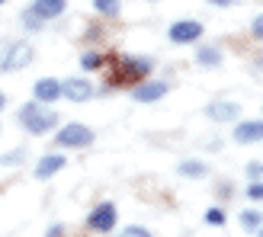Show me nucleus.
<instances>
[{
    "label": "nucleus",
    "instance_id": "8",
    "mask_svg": "<svg viewBox=\"0 0 263 237\" xmlns=\"http://www.w3.org/2000/svg\"><path fill=\"white\" fill-rule=\"evenodd\" d=\"M167 93V84L164 81H148V84H141L132 90V96H135L138 103H154V100H161Z\"/></svg>",
    "mask_w": 263,
    "mask_h": 237
},
{
    "label": "nucleus",
    "instance_id": "6",
    "mask_svg": "<svg viewBox=\"0 0 263 237\" xmlns=\"http://www.w3.org/2000/svg\"><path fill=\"white\" fill-rule=\"evenodd\" d=\"M90 93H93V87L87 81H81V77H68L61 84V96H68L71 103H84V100H90Z\"/></svg>",
    "mask_w": 263,
    "mask_h": 237
},
{
    "label": "nucleus",
    "instance_id": "7",
    "mask_svg": "<svg viewBox=\"0 0 263 237\" xmlns=\"http://www.w3.org/2000/svg\"><path fill=\"white\" fill-rule=\"evenodd\" d=\"M116 225V205L112 202H103L93 208V215H90V228L93 231H112Z\"/></svg>",
    "mask_w": 263,
    "mask_h": 237
},
{
    "label": "nucleus",
    "instance_id": "24",
    "mask_svg": "<svg viewBox=\"0 0 263 237\" xmlns=\"http://www.w3.org/2000/svg\"><path fill=\"white\" fill-rule=\"evenodd\" d=\"M20 157H23V151H13V154H4V161H0V164H13V161H20Z\"/></svg>",
    "mask_w": 263,
    "mask_h": 237
},
{
    "label": "nucleus",
    "instance_id": "25",
    "mask_svg": "<svg viewBox=\"0 0 263 237\" xmlns=\"http://www.w3.org/2000/svg\"><path fill=\"white\" fill-rule=\"evenodd\" d=\"M209 4H215V7H228L231 0H209Z\"/></svg>",
    "mask_w": 263,
    "mask_h": 237
},
{
    "label": "nucleus",
    "instance_id": "21",
    "mask_svg": "<svg viewBox=\"0 0 263 237\" xmlns=\"http://www.w3.org/2000/svg\"><path fill=\"white\" fill-rule=\"evenodd\" d=\"M122 234H125V237H151V234L144 231V228H125Z\"/></svg>",
    "mask_w": 263,
    "mask_h": 237
},
{
    "label": "nucleus",
    "instance_id": "20",
    "mask_svg": "<svg viewBox=\"0 0 263 237\" xmlns=\"http://www.w3.org/2000/svg\"><path fill=\"white\" fill-rule=\"evenodd\" d=\"M247 195H251V199H263V183H254V186H247Z\"/></svg>",
    "mask_w": 263,
    "mask_h": 237
},
{
    "label": "nucleus",
    "instance_id": "16",
    "mask_svg": "<svg viewBox=\"0 0 263 237\" xmlns=\"http://www.w3.org/2000/svg\"><path fill=\"white\" fill-rule=\"evenodd\" d=\"M93 7L100 10V13H106V16H116L122 7H119V0H93Z\"/></svg>",
    "mask_w": 263,
    "mask_h": 237
},
{
    "label": "nucleus",
    "instance_id": "22",
    "mask_svg": "<svg viewBox=\"0 0 263 237\" xmlns=\"http://www.w3.org/2000/svg\"><path fill=\"white\" fill-rule=\"evenodd\" d=\"M247 173H251L254 180H260L263 176V164H251V167H247Z\"/></svg>",
    "mask_w": 263,
    "mask_h": 237
},
{
    "label": "nucleus",
    "instance_id": "9",
    "mask_svg": "<svg viewBox=\"0 0 263 237\" xmlns=\"http://www.w3.org/2000/svg\"><path fill=\"white\" fill-rule=\"evenodd\" d=\"M32 93H35V103H55L61 96V84L51 81V77H42V81L32 87Z\"/></svg>",
    "mask_w": 263,
    "mask_h": 237
},
{
    "label": "nucleus",
    "instance_id": "19",
    "mask_svg": "<svg viewBox=\"0 0 263 237\" xmlns=\"http://www.w3.org/2000/svg\"><path fill=\"white\" fill-rule=\"evenodd\" d=\"M205 221H209V225H225V212H221V208H209Z\"/></svg>",
    "mask_w": 263,
    "mask_h": 237
},
{
    "label": "nucleus",
    "instance_id": "11",
    "mask_svg": "<svg viewBox=\"0 0 263 237\" xmlns=\"http://www.w3.org/2000/svg\"><path fill=\"white\" fill-rule=\"evenodd\" d=\"M64 164H68V161H64L61 154H48V157H42V164L35 167V176H39V180H48V176H55Z\"/></svg>",
    "mask_w": 263,
    "mask_h": 237
},
{
    "label": "nucleus",
    "instance_id": "12",
    "mask_svg": "<svg viewBox=\"0 0 263 237\" xmlns=\"http://www.w3.org/2000/svg\"><path fill=\"white\" fill-rule=\"evenodd\" d=\"M234 138H238L241 144L260 141V138H263V122H241L238 128H234Z\"/></svg>",
    "mask_w": 263,
    "mask_h": 237
},
{
    "label": "nucleus",
    "instance_id": "5",
    "mask_svg": "<svg viewBox=\"0 0 263 237\" xmlns=\"http://www.w3.org/2000/svg\"><path fill=\"white\" fill-rule=\"evenodd\" d=\"M32 61V45L29 42H16L10 51H7V61H4V71H16V68H26Z\"/></svg>",
    "mask_w": 263,
    "mask_h": 237
},
{
    "label": "nucleus",
    "instance_id": "28",
    "mask_svg": "<svg viewBox=\"0 0 263 237\" xmlns=\"http://www.w3.org/2000/svg\"><path fill=\"white\" fill-rule=\"evenodd\" d=\"M0 4H4V0H0Z\"/></svg>",
    "mask_w": 263,
    "mask_h": 237
},
{
    "label": "nucleus",
    "instance_id": "18",
    "mask_svg": "<svg viewBox=\"0 0 263 237\" xmlns=\"http://www.w3.org/2000/svg\"><path fill=\"white\" fill-rule=\"evenodd\" d=\"M199 61L205 64V68H212V64H218L221 58H218V51H215V48H202V51H199Z\"/></svg>",
    "mask_w": 263,
    "mask_h": 237
},
{
    "label": "nucleus",
    "instance_id": "15",
    "mask_svg": "<svg viewBox=\"0 0 263 237\" xmlns=\"http://www.w3.org/2000/svg\"><path fill=\"white\" fill-rule=\"evenodd\" d=\"M180 173H183V176H205V167L196 164V161H183V164H180Z\"/></svg>",
    "mask_w": 263,
    "mask_h": 237
},
{
    "label": "nucleus",
    "instance_id": "26",
    "mask_svg": "<svg viewBox=\"0 0 263 237\" xmlns=\"http://www.w3.org/2000/svg\"><path fill=\"white\" fill-rule=\"evenodd\" d=\"M4 103H7V100H4V93H0V109H4Z\"/></svg>",
    "mask_w": 263,
    "mask_h": 237
},
{
    "label": "nucleus",
    "instance_id": "4",
    "mask_svg": "<svg viewBox=\"0 0 263 237\" xmlns=\"http://www.w3.org/2000/svg\"><path fill=\"white\" fill-rule=\"evenodd\" d=\"M170 42H177V45H186V42H196V38L202 35V26L196 23V19H183V23H174L170 26Z\"/></svg>",
    "mask_w": 263,
    "mask_h": 237
},
{
    "label": "nucleus",
    "instance_id": "13",
    "mask_svg": "<svg viewBox=\"0 0 263 237\" xmlns=\"http://www.w3.org/2000/svg\"><path fill=\"white\" fill-rule=\"evenodd\" d=\"M238 106L234 103H212L209 106V118H215V122H231V118H238Z\"/></svg>",
    "mask_w": 263,
    "mask_h": 237
},
{
    "label": "nucleus",
    "instance_id": "27",
    "mask_svg": "<svg viewBox=\"0 0 263 237\" xmlns=\"http://www.w3.org/2000/svg\"><path fill=\"white\" fill-rule=\"evenodd\" d=\"M260 237H263V228H260Z\"/></svg>",
    "mask_w": 263,
    "mask_h": 237
},
{
    "label": "nucleus",
    "instance_id": "3",
    "mask_svg": "<svg viewBox=\"0 0 263 237\" xmlns=\"http://www.w3.org/2000/svg\"><path fill=\"white\" fill-rule=\"evenodd\" d=\"M55 141L61 144V148H87V144L93 141V131H90L87 125H81V122H71V125H64L58 131Z\"/></svg>",
    "mask_w": 263,
    "mask_h": 237
},
{
    "label": "nucleus",
    "instance_id": "10",
    "mask_svg": "<svg viewBox=\"0 0 263 237\" xmlns=\"http://www.w3.org/2000/svg\"><path fill=\"white\" fill-rule=\"evenodd\" d=\"M61 10H64V0H35L32 4V13L39 19H55L61 16Z\"/></svg>",
    "mask_w": 263,
    "mask_h": 237
},
{
    "label": "nucleus",
    "instance_id": "23",
    "mask_svg": "<svg viewBox=\"0 0 263 237\" xmlns=\"http://www.w3.org/2000/svg\"><path fill=\"white\" fill-rule=\"evenodd\" d=\"M254 35L263 42V16H257V19H254Z\"/></svg>",
    "mask_w": 263,
    "mask_h": 237
},
{
    "label": "nucleus",
    "instance_id": "17",
    "mask_svg": "<svg viewBox=\"0 0 263 237\" xmlns=\"http://www.w3.org/2000/svg\"><path fill=\"white\" fill-rule=\"evenodd\" d=\"M81 68L84 71H97V68H103V58L97 55V51H87V55L81 58Z\"/></svg>",
    "mask_w": 263,
    "mask_h": 237
},
{
    "label": "nucleus",
    "instance_id": "14",
    "mask_svg": "<svg viewBox=\"0 0 263 237\" xmlns=\"http://www.w3.org/2000/svg\"><path fill=\"white\" fill-rule=\"evenodd\" d=\"M260 221H263V218H260V212L247 208V212L241 215V228H244V231H254V228H260Z\"/></svg>",
    "mask_w": 263,
    "mask_h": 237
},
{
    "label": "nucleus",
    "instance_id": "2",
    "mask_svg": "<svg viewBox=\"0 0 263 237\" xmlns=\"http://www.w3.org/2000/svg\"><path fill=\"white\" fill-rule=\"evenodd\" d=\"M148 74H151V61L148 58H125V61L116 64L112 84H141Z\"/></svg>",
    "mask_w": 263,
    "mask_h": 237
},
{
    "label": "nucleus",
    "instance_id": "1",
    "mask_svg": "<svg viewBox=\"0 0 263 237\" xmlns=\"http://www.w3.org/2000/svg\"><path fill=\"white\" fill-rule=\"evenodd\" d=\"M20 122L29 128L32 135H42V131H48V128L58 125V112H51L48 106H42V103H29V106H23Z\"/></svg>",
    "mask_w": 263,
    "mask_h": 237
}]
</instances>
